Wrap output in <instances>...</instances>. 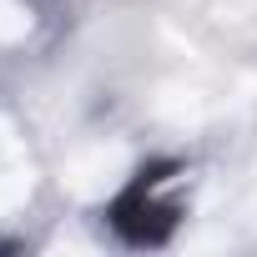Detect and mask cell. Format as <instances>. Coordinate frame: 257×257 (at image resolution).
I'll return each instance as SVG.
<instances>
[{
  "instance_id": "cell-1",
  "label": "cell",
  "mask_w": 257,
  "mask_h": 257,
  "mask_svg": "<svg viewBox=\"0 0 257 257\" xmlns=\"http://www.w3.org/2000/svg\"><path fill=\"white\" fill-rule=\"evenodd\" d=\"M182 172V162L172 157H157V162H142L132 177L121 182V192L106 202V227L126 242V247H167L182 227V202H172L162 187Z\"/></svg>"
}]
</instances>
